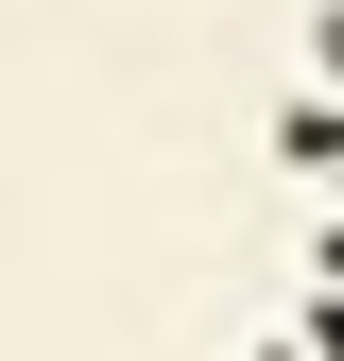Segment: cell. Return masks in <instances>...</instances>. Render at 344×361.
<instances>
[{
	"instance_id": "cell-1",
	"label": "cell",
	"mask_w": 344,
	"mask_h": 361,
	"mask_svg": "<svg viewBox=\"0 0 344 361\" xmlns=\"http://www.w3.org/2000/svg\"><path fill=\"white\" fill-rule=\"evenodd\" d=\"M310 172H344V138H310Z\"/></svg>"
}]
</instances>
